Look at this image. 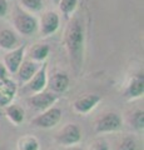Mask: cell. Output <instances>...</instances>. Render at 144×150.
Wrapping results in <instances>:
<instances>
[{
  "instance_id": "4",
  "label": "cell",
  "mask_w": 144,
  "mask_h": 150,
  "mask_svg": "<svg viewBox=\"0 0 144 150\" xmlns=\"http://www.w3.org/2000/svg\"><path fill=\"white\" fill-rule=\"evenodd\" d=\"M63 118V111L57 106H52L49 109L41 111V114L35 116L31 120V125L38 129H52L55 128Z\"/></svg>"
},
{
  "instance_id": "28",
  "label": "cell",
  "mask_w": 144,
  "mask_h": 150,
  "mask_svg": "<svg viewBox=\"0 0 144 150\" xmlns=\"http://www.w3.org/2000/svg\"><path fill=\"white\" fill-rule=\"evenodd\" d=\"M0 150H5V149H4V148H0Z\"/></svg>"
},
{
  "instance_id": "22",
  "label": "cell",
  "mask_w": 144,
  "mask_h": 150,
  "mask_svg": "<svg viewBox=\"0 0 144 150\" xmlns=\"http://www.w3.org/2000/svg\"><path fill=\"white\" fill-rule=\"evenodd\" d=\"M118 150H137V142L134 138L127 137L124 138L119 144Z\"/></svg>"
},
{
  "instance_id": "10",
  "label": "cell",
  "mask_w": 144,
  "mask_h": 150,
  "mask_svg": "<svg viewBox=\"0 0 144 150\" xmlns=\"http://www.w3.org/2000/svg\"><path fill=\"white\" fill-rule=\"evenodd\" d=\"M144 94V76L143 74H135L134 76L129 80L128 85L125 86L124 90V98L128 100H134L142 98Z\"/></svg>"
},
{
  "instance_id": "21",
  "label": "cell",
  "mask_w": 144,
  "mask_h": 150,
  "mask_svg": "<svg viewBox=\"0 0 144 150\" xmlns=\"http://www.w3.org/2000/svg\"><path fill=\"white\" fill-rule=\"evenodd\" d=\"M131 124L134 129L142 131L144 129V112L142 109L135 110L131 118Z\"/></svg>"
},
{
  "instance_id": "11",
  "label": "cell",
  "mask_w": 144,
  "mask_h": 150,
  "mask_svg": "<svg viewBox=\"0 0 144 150\" xmlns=\"http://www.w3.org/2000/svg\"><path fill=\"white\" fill-rule=\"evenodd\" d=\"M46 70H48V64L44 63L39 68L38 71H36V74L26 83L28 89H29L33 94L45 90L46 85H48V73H46Z\"/></svg>"
},
{
  "instance_id": "23",
  "label": "cell",
  "mask_w": 144,
  "mask_h": 150,
  "mask_svg": "<svg viewBox=\"0 0 144 150\" xmlns=\"http://www.w3.org/2000/svg\"><path fill=\"white\" fill-rule=\"evenodd\" d=\"M89 150H110V149H109V145L106 142H104V140H98V142H95L92 145Z\"/></svg>"
},
{
  "instance_id": "8",
  "label": "cell",
  "mask_w": 144,
  "mask_h": 150,
  "mask_svg": "<svg viewBox=\"0 0 144 150\" xmlns=\"http://www.w3.org/2000/svg\"><path fill=\"white\" fill-rule=\"evenodd\" d=\"M59 26H60V16L57 11L49 10L41 15L39 29H40V34L43 36L53 35L54 33H57Z\"/></svg>"
},
{
  "instance_id": "27",
  "label": "cell",
  "mask_w": 144,
  "mask_h": 150,
  "mask_svg": "<svg viewBox=\"0 0 144 150\" xmlns=\"http://www.w3.org/2000/svg\"><path fill=\"white\" fill-rule=\"evenodd\" d=\"M50 1H53V3L55 4V5H58V4H59V1H60V0H50Z\"/></svg>"
},
{
  "instance_id": "5",
  "label": "cell",
  "mask_w": 144,
  "mask_h": 150,
  "mask_svg": "<svg viewBox=\"0 0 144 150\" xmlns=\"http://www.w3.org/2000/svg\"><path fill=\"white\" fill-rule=\"evenodd\" d=\"M55 140L58 144L64 145V146H74V145L80 143L82 130L77 124L69 123L57 134Z\"/></svg>"
},
{
  "instance_id": "19",
  "label": "cell",
  "mask_w": 144,
  "mask_h": 150,
  "mask_svg": "<svg viewBox=\"0 0 144 150\" xmlns=\"http://www.w3.org/2000/svg\"><path fill=\"white\" fill-rule=\"evenodd\" d=\"M59 10L67 19H69L78 8V0H60L59 4Z\"/></svg>"
},
{
  "instance_id": "1",
  "label": "cell",
  "mask_w": 144,
  "mask_h": 150,
  "mask_svg": "<svg viewBox=\"0 0 144 150\" xmlns=\"http://www.w3.org/2000/svg\"><path fill=\"white\" fill-rule=\"evenodd\" d=\"M64 44H65V49L68 51L72 65L77 71H79L83 67L85 44L84 25H83V20L79 16H74L68 24L65 35H64Z\"/></svg>"
},
{
  "instance_id": "16",
  "label": "cell",
  "mask_w": 144,
  "mask_h": 150,
  "mask_svg": "<svg viewBox=\"0 0 144 150\" xmlns=\"http://www.w3.org/2000/svg\"><path fill=\"white\" fill-rule=\"evenodd\" d=\"M5 115L6 118L9 119L10 123H13L15 126L23 124V121L25 119V111L24 109L18 105V104H9L5 106Z\"/></svg>"
},
{
  "instance_id": "9",
  "label": "cell",
  "mask_w": 144,
  "mask_h": 150,
  "mask_svg": "<svg viewBox=\"0 0 144 150\" xmlns=\"http://www.w3.org/2000/svg\"><path fill=\"white\" fill-rule=\"evenodd\" d=\"M25 51H26V45H20L16 49H13L5 54L3 64L5 65L9 74H16L18 69H19L23 60H24Z\"/></svg>"
},
{
  "instance_id": "12",
  "label": "cell",
  "mask_w": 144,
  "mask_h": 150,
  "mask_svg": "<svg viewBox=\"0 0 144 150\" xmlns=\"http://www.w3.org/2000/svg\"><path fill=\"white\" fill-rule=\"evenodd\" d=\"M16 91L18 85L10 78L0 79V106L5 108L6 105L11 104L16 95Z\"/></svg>"
},
{
  "instance_id": "2",
  "label": "cell",
  "mask_w": 144,
  "mask_h": 150,
  "mask_svg": "<svg viewBox=\"0 0 144 150\" xmlns=\"http://www.w3.org/2000/svg\"><path fill=\"white\" fill-rule=\"evenodd\" d=\"M14 26L19 34L30 36L38 31L39 21L34 15H31V13L19 10L14 16Z\"/></svg>"
},
{
  "instance_id": "14",
  "label": "cell",
  "mask_w": 144,
  "mask_h": 150,
  "mask_svg": "<svg viewBox=\"0 0 144 150\" xmlns=\"http://www.w3.org/2000/svg\"><path fill=\"white\" fill-rule=\"evenodd\" d=\"M70 79L65 73H55L50 79H48V85L54 94H62L68 90Z\"/></svg>"
},
{
  "instance_id": "17",
  "label": "cell",
  "mask_w": 144,
  "mask_h": 150,
  "mask_svg": "<svg viewBox=\"0 0 144 150\" xmlns=\"http://www.w3.org/2000/svg\"><path fill=\"white\" fill-rule=\"evenodd\" d=\"M50 54V46L48 44H34L29 50V59L36 63L45 62Z\"/></svg>"
},
{
  "instance_id": "24",
  "label": "cell",
  "mask_w": 144,
  "mask_h": 150,
  "mask_svg": "<svg viewBox=\"0 0 144 150\" xmlns=\"http://www.w3.org/2000/svg\"><path fill=\"white\" fill-rule=\"evenodd\" d=\"M8 11H9V4H8V0H0V18L6 16Z\"/></svg>"
},
{
  "instance_id": "13",
  "label": "cell",
  "mask_w": 144,
  "mask_h": 150,
  "mask_svg": "<svg viewBox=\"0 0 144 150\" xmlns=\"http://www.w3.org/2000/svg\"><path fill=\"white\" fill-rule=\"evenodd\" d=\"M39 68H40V65L36 62H33V60H30V59L23 60L21 65L19 67V69H18V71H16L19 81L23 83V84H26L36 74Z\"/></svg>"
},
{
  "instance_id": "18",
  "label": "cell",
  "mask_w": 144,
  "mask_h": 150,
  "mask_svg": "<svg viewBox=\"0 0 144 150\" xmlns=\"http://www.w3.org/2000/svg\"><path fill=\"white\" fill-rule=\"evenodd\" d=\"M39 140L33 135H24L18 142V150H39Z\"/></svg>"
},
{
  "instance_id": "6",
  "label": "cell",
  "mask_w": 144,
  "mask_h": 150,
  "mask_svg": "<svg viewBox=\"0 0 144 150\" xmlns=\"http://www.w3.org/2000/svg\"><path fill=\"white\" fill-rule=\"evenodd\" d=\"M58 100V95L53 91H40L33 94L29 99H28V104H29L33 109L38 111H44L49 108H52Z\"/></svg>"
},
{
  "instance_id": "7",
  "label": "cell",
  "mask_w": 144,
  "mask_h": 150,
  "mask_svg": "<svg viewBox=\"0 0 144 150\" xmlns=\"http://www.w3.org/2000/svg\"><path fill=\"white\" fill-rule=\"evenodd\" d=\"M103 100L100 95L96 94H85L84 96H80L73 103V109L77 114H88L92 110H94L96 106L99 105V103Z\"/></svg>"
},
{
  "instance_id": "3",
  "label": "cell",
  "mask_w": 144,
  "mask_h": 150,
  "mask_svg": "<svg viewBox=\"0 0 144 150\" xmlns=\"http://www.w3.org/2000/svg\"><path fill=\"white\" fill-rule=\"evenodd\" d=\"M123 128V119L118 112L109 111L105 112L95 121L94 130L96 134H105V133H114Z\"/></svg>"
},
{
  "instance_id": "20",
  "label": "cell",
  "mask_w": 144,
  "mask_h": 150,
  "mask_svg": "<svg viewBox=\"0 0 144 150\" xmlns=\"http://www.w3.org/2000/svg\"><path fill=\"white\" fill-rule=\"evenodd\" d=\"M21 5L29 13H39L43 10V0H20Z\"/></svg>"
},
{
  "instance_id": "15",
  "label": "cell",
  "mask_w": 144,
  "mask_h": 150,
  "mask_svg": "<svg viewBox=\"0 0 144 150\" xmlns=\"http://www.w3.org/2000/svg\"><path fill=\"white\" fill-rule=\"evenodd\" d=\"M20 46V40L18 35L10 29H1L0 30V48L4 50L10 51Z\"/></svg>"
},
{
  "instance_id": "25",
  "label": "cell",
  "mask_w": 144,
  "mask_h": 150,
  "mask_svg": "<svg viewBox=\"0 0 144 150\" xmlns=\"http://www.w3.org/2000/svg\"><path fill=\"white\" fill-rule=\"evenodd\" d=\"M9 71H8V69L5 68V65H4L1 62H0V79H6L9 78Z\"/></svg>"
},
{
  "instance_id": "26",
  "label": "cell",
  "mask_w": 144,
  "mask_h": 150,
  "mask_svg": "<svg viewBox=\"0 0 144 150\" xmlns=\"http://www.w3.org/2000/svg\"><path fill=\"white\" fill-rule=\"evenodd\" d=\"M68 150H83V149L82 148H78V146L74 145V146H70V149H68Z\"/></svg>"
}]
</instances>
